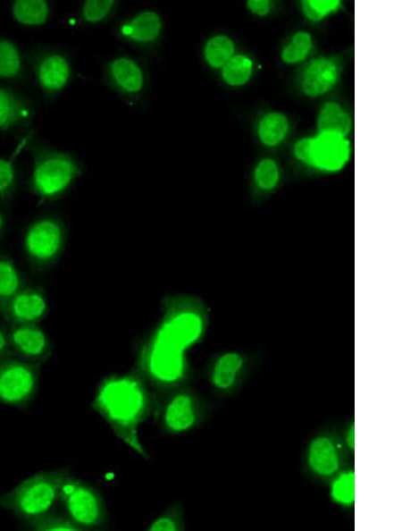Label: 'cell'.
<instances>
[{
    "mask_svg": "<svg viewBox=\"0 0 402 531\" xmlns=\"http://www.w3.org/2000/svg\"><path fill=\"white\" fill-rule=\"evenodd\" d=\"M155 402L147 381L137 368L105 377L96 390L91 408L121 441L148 459L139 437V426L154 410Z\"/></svg>",
    "mask_w": 402,
    "mask_h": 531,
    "instance_id": "1",
    "label": "cell"
},
{
    "mask_svg": "<svg viewBox=\"0 0 402 531\" xmlns=\"http://www.w3.org/2000/svg\"><path fill=\"white\" fill-rule=\"evenodd\" d=\"M24 147L31 162L26 188L41 202L61 198L81 173L71 155L49 147L35 135L28 136Z\"/></svg>",
    "mask_w": 402,
    "mask_h": 531,
    "instance_id": "2",
    "label": "cell"
},
{
    "mask_svg": "<svg viewBox=\"0 0 402 531\" xmlns=\"http://www.w3.org/2000/svg\"><path fill=\"white\" fill-rule=\"evenodd\" d=\"M67 468L35 473L0 495V509L11 512L23 523L54 510L62 486L71 475Z\"/></svg>",
    "mask_w": 402,
    "mask_h": 531,
    "instance_id": "3",
    "label": "cell"
},
{
    "mask_svg": "<svg viewBox=\"0 0 402 531\" xmlns=\"http://www.w3.org/2000/svg\"><path fill=\"white\" fill-rule=\"evenodd\" d=\"M184 350L155 332L144 346L138 369L159 392L186 384L188 365Z\"/></svg>",
    "mask_w": 402,
    "mask_h": 531,
    "instance_id": "4",
    "label": "cell"
},
{
    "mask_svg": "<svg viewBox=\"0 0 402 531\" xmlns=\"http://www.w3.org/2000/svg\"><path fill=\"white\" fill-rule=\"evenodd\" d=\"M205 305L194 297H172L164 303L157 332L185 350L197 343L207 324Z\"/></svg>",
    "mask_w": 402,
    "mask_h": 531,
    "instance_id": "5",
    "label": "cell"
},
{
    "mask_svg": "<svg viewBox=\"0 0 402 531\" xmlns=\"http://www.w3.org/2000/svg\"><path fill=\"white\" fill-rule=\"evenodd\" d=\"M67 240L64 223L58 216L44 215L26 227L22 245L25 257L35 271H44L61 257Z\"/></svg>",
    "mask_w": 402,
    "mask_h": 531,
    "instance_id": "6",
    "label": "cell"
},
{
    "mask_svg": "<svg viewBox=\"0 0 402 531\" xmlns=\"http://www.w3.org/2000/svg\"><path fill=\"white\" fill-rule=\"evenodd\" d=\"M155 399L156 420L159 428L166 434L188 433L202 420V401L186 384L160 392Z\"/></svg>",
    "mask_w": 402,
    "mask_h": 531,
    "instance_id": "7",
    "label": "cell"
},
{
    "mask_svg": "<svg viewBox=\"0 0 402 531\" xmlns=\"http://www.w3.org/2000/svg\"><path fill=\"white\" fill-rule=\"evenodd\" d=\"M59 502L63 513L82 530H98L107 524V509L99 491L71 474L62 486Z\"/></svg>",
    "mask_w": 402,
    "mask_h": 531,
    "instance_id": "8",
    "label": "cell"
},
{
    "mask_svg": "<svg viewBox=\"0 0 402 531\" xmlns=\"http://www.w3.org/2000/svg\"><path fill=\"white\" fill-rule=\"evenodd\" d=\"M42 365L15 357L0 361V403L25 409L34 400Z\"/></svg>",
    "mask_w": 402,
    "mask_h": 531,
    "instance_id": "9",
    "label": "cell"
},
{
    "mask_svg": "<svg viewBox=\"0 0 402 531\" xmlns=\"http://www.w3.org/2000/svg\"><path fill=\"white\" fill-rule=\"evenodd\" d=\"M25 59L45 98L56 97L69 83L71 65L63 53L48 47L34 46L28 51Z\"/></svg>",
    "mask_w": 402,
    "mask_h": 531,
    "instance_id": "10",
    "label": "cell"
},
{
    "mask_svg": "<svg viewBox=\"0 0 402 531\" xmlns=\"http://www.w3.org/2000/svg\"><path fill=\"white\" fill-rule=\"evenodd\" d=\"M49 311L46 291L39 286L25 284L0 311L7 325L40 324Z\"/></svg>",
    "mask_w": 402,
    "mask_h": 531,
    "instance_id": "11",
    "label": "cell"
},
{
    "mask_svg": "<svg viewBox=\"0 0 402 531\" xmlns=\"http://www.w3.org/2000/svg\"><path fill=\"white\" fill-rule=\"evenodd\" d=\"M13 357L43 365L53 353V343L39 324L8 325Z\"/></svg>",
    "mask_w": 402,
    "mask_h": 531,
    "instance_id": "12",
    "label": "cell"
},
{
    "mask_svg": "<svg viewBox=\"0 0 402 531\" xmlns=\"http://www.w3.org/2000/svg\"><path fill=\"white\" fill-rule=\"evenodd\" d=\"M34 115V105L27 97L10 87L0 85V132L24 129Z\"/></svg>",
    "mask_w": 402,
    "mask_h": 531,
    "instance_id": "13",
    "label": "cell"
},
{
    "mask_svg": "<svg viewBox=\"0 0 402 531\" xmlns=\"http://www.w3.org/2000/svg\"><path fill=\"white\" fill-rule=\"evenodd\" d=\"M348 156L349 142L344 137L321 132L314 139V167L327 172H336L344 166Z\"/></svg>",
    "mask_w": 402,
    "mask_h": 531,
    "instance_id": "14",
    "label": "cell"
},
{
    "mask_svg": "<svg viewBox=\"0 0 402 531\" xmlns=\"http://www.w3.org/2000/svg\"><path fill=\"white\" fill-rule=\"evenodd\" d=\"M246 365L243 354L225 351L217 356L210 368L212 385L222 392L231 390L238 383Z\"/></svg>",
    "mask_w": 402,
    "mask_h": 531,
    "instance_id": "15",
    "label": "cell"
},
{
    "mask_svg": "<svg viewBox=\"0 0 402 531\" xmlns=\"http://www.w3.org/2000/svg\"><path fill=\"white\" fill-rule=\"evenodd\" d=\"M338 76L339 68L333 60L325 57L316 58L304 72L302 88L307 96L322 95L335 84Z\"/></svg>",
    "mask_w": 402,
    "mask_h": 531,
    "instance_id": "16",
    "label": "cell"
},
{
    "mask_svg": "<svg viewBox=\"0 0 402 531\" xmlns=\"http://www.w3.org/2000/svg\"><path fill=\"white\" fill-rule=\"evenodd\" d=\"M0 80L10 83L27 80L25 56L16 43L4 36H0Z\"/></svg>",
    "mask_w": 402,
    "mask_h": 531,
    "instance_id": "17",
    "label": "cell"
},
{
    "mask_svg": "<svg viewBox=\"0 0 402 531\" xmlns=\"http://www.w3.org/2000/svg\"><path fill=\"white\" fill-rule=\"evenodd\" d=\"M111 79L122 91L137 93L144 84L143 72L138 64L133 60L120 57L109 64Z\"/></svg>",
    "mask_w": 402,
    "mask_h": 531,
    "instance_id": "18",
    "label": "cell"
},
{
    "mask_svg": "<svg viewBox=\"0 0 402 531\" xmlns=\"http://www.w3.org/2000/svg\"><path fill=\"white\" fill-rule=\"evenodd\" d=\"M162 29L157 13L146 11L136 15L129 23L121 27V33L138 43H149L155 40Z\"/></svg>",
    "mask_w": 402,
    "mask_h": 531,
    "instance_id": "19",
    "label": "cell"
},
{
    "mask_svg": "<svg viewBox=\"0 0 402 531\" xmlns=\"http://www.w3.org/2000/svg\"><path fill=\"white\" fill-rule=\"evenodd\" d=\"M10 11L13 19L25 27L44 25L50 16V5L45 0H15Z\"/></svg>",
    "mask_w": 402,
    "mask_h": 531,
    "instance_id": "20",
    "label": "cell"
},
{
    "mask_svg": "<svg viewBox=\"0 0 402 531\" xmlns=\"http://www.w3.org/2000/svg\"><path fill=\"white\" fill-rule=\"evenodd\" d=\"M309 464L314 471L330 476L339 468V458L332 442L326 437L315 439L309 449Z\"/></svg>",
    "mask_w": 402,
    "mask_h": 531,
    "instance_id": "21",
    "label": "cell"
},
{
    "mask_svg": "<svg viewBox=\"0 0 402 531\" xmlns=\"http://www.w3.org/2000/svg\"><path fill=\"white\" fill-rule=\"evenodd\" d=\"M25 284L23 274L13 258L7 255L0 254V311Z\"/></svg>",
    "mask_w": 402,
    "mask_h": 531,
    "instance_id": "22",
    "label": "cell"
},
{
    "mask_svg": "<svg viewBox=\"0 0 402 531\" xmlns=\"http://www.w3.org/2000/svg\"><path fill=\"white\" fill-rule=\"evenodd\" d=\"M318 128L321 132L346 136L351 128L348 115L336 103L325 104L318 116Z\"/></svg>",
    "mask_w": 402,
    "mask_h": 531,
    "instance_id": "23",
    "label": "cell"
},
{
    "mask_svg": "<svg viewBox=\"0 0 402 531\" xmlns=\"http://www.w3.org/2000/svg\"><path fill=\"white\" fill-rule=\"evenodd\" d=\"M148 531H183L186 529L184 509L173 502L155 517L146 528Z\"/></svg>",
    "mask_w": 402,
    "mask_h": 531,
    "instance_id": "24",
    "label": "cell"
},
{
    "mask_svg": "<svg viewBox=\"0 0 402 531\" xmlns=\"http://www.w3.org/2000/svg\"><path fill=\"white\" fill-rule=\"evenodd\" d=\"M288 128V121L284 115L279 113H270L260 121L258 135L264 144L275 146L284 138Z\"/></svg>",
    "mask_w": 402,
    "mask_h": 531,
    "instance_id": "25",
    "label": "cell"
},
{
    "mask_svg": "<svg viewBox=\"0 0 402 531\" xmlns=\"http://www.w3.org/2000/svg\"><path fill=\"white\" fill-rule=\"evenodd\" d=\"M23 524L33 531H82L67 515L54 510Z\"/></svg>",
    "mask_w": 402,
    "mask_h": 531,
    "instance_id": "26",
    "label": "cell"
},
{
    "mask_svg": "<svg viewBox=\"0 0 402 531\" xmlns=\"http://www.w3.org/2000/svg\"><path fill=\"white\" fill-rule=\"evenodd\" d=\"M234 45L231 39L224 35L211 38L205 46V58L214 68H221L232 57Z\"/></svg>",
    "mask_w": 402,
    "mask_h": 531,
    "instance_id": "27",
    "label": "cell"
},
{
    "mask_svg": "<svg viewBox=\"0 0 402 531\" xmlns=\"http://www.w3.org/2000/svg\"><path fill=\"white\" fill-rule=\"evenodd\" d=\"M16 156L0 157V202L9 203L17 190L18 169L15 162Z\"/></svg>",
    "mask_w": 402,
    "mask_h": 531,
    "instance_id": "28",
    "label": "cell"
},
{
    "mask_svg": "<svg viewBox=\"0 0 402 531\" xmlns=\"http://www.w3.org/2000/svg\"><path fill=\"white\" fill-rule=\"evenodd\" d=\"M252 72V61L246 55L232 56L222 67L223 80L230 85L239 86L248 80Z\"/></svg>",
    "mask_w": 402,
    "mask_h": 531,
    "instance_id": "29",
    "label": "cell"
},
{
    "mask_svg": "<svg viewBox=\"0 0 402 531\" xmlns=\"http://www.w3.org/2000/svg\"><path fill=\"white\" fill-rule=\"evenodd\" d=\"M280 170L274 160L265 158L255 166L253 180L255 188L263 192L274 190L280 181Z\"/></svg>",
    "mask_w": 402,
    "mask_h": 531,
    "instance_id": "30",
    "label": "cell"
},
{
    "mask_svg": "<svg viewBox=\"0 0 402 531\" xmlns=\"http://www.w3.org/2000/svg\"><path fill=\"white\" fill-rule=\"evenodd\" d=\"M312 46L311 36L305 31L296 33L291 41L284 47L281 57L286 63H297L303 60Z\"/></svg>",
    "mask_w": 402,
    "mask_h": 531,
    "instance_id": "31",
    "label": "cell"
},
{
    "mask_svg": "<svg viewBox=\"0 0 402 531\" xmlns=\"http://www.w3.org/2000/svg\"><path fill=\"white\" fill-rule=\"evenodd\" d=\"M331 496L337 502L349 505L355 500V474L340 475L331 485Z\"/></svg>",
    "mask_w": 402,
    "mask_h": 531,
    "instance_id": "32",
    "label": "cell"
},
{
    "mask_svg": "<svg viewBox=\"0 0 402 531\" xmlns=\"http://www.w3.org/2000/svg\"><path fill=\"white\" fill-rule=\"evenodd\" d=\"M113 4V1H85L81 6V16L88 23L100 22L109 14Z\"/></svg>",
    "mask_w": 402,
    "mask_h": 531,
    "instance_id": "33",
    "label": "cell"
},
{
    "mask_svg": "<svg viewBox=\"0 0 402 531\" xmlns=\"http://www.w3.org/2000/svg\"><path fill=\"white\" fill-rule=\"evenodd\" d=\"M303 10L306 17L313 21H319L328 13L335 11L339 1H319V0H309L303 1Z\"/></svg>",
    "mask_w": 402,
    "mask_h": 531,
    "instance_id": "34",
    "label": "cell"
},
{
    "mask_svg": "<svg viewBox=\"0 0 402 531\" xmlns=\"http://www.w3.org/2000/svg\"><path fill=\"white\" fill-rule=\"evenodd\" d=\"M313 144L314 139L311 138H305L298 140L294 147V154L306 164L314 167Z\"/></svg>",
    "mask_w": 402,
    "mask_h": 531,
    "instance_id": "35",
    "label": "cell"
},
{
    "mask_svg": "<svg viewBox=\"0 0 402 531\" xmlns=\"http://www.w3.org/2000/svg\"><path fill=\"white\" fill-rule=\"evenodd\" d=\"M13 357L8 333V325L0 324V361Z\"/></svg>",
    "mask_w": 402,
    "mask_h": 531,
    "instance_id": "36",
    "label": "cell"
},
{
    "mask_svg": "<svg viewBox=\"0 0 402 531\" xmlns=\"http://www.w3.org/2000/svg\"><path fill=\"white\" fill-rule=\"evenodd\" d=\"M248 8L257 15H265L269 12V1L250 0L247 1Z\"/></svg>",
    "mask_w": 402,
    "mask_h": 531,
    "instance_id": "37",
    "label": "cell"
},
{
    "mask_svg": "<svg viewBox=\"0 0 402 531\" xmlns=\"http://www.w3.org/2000/svg\"><path fill=\"white\" fill-rule=\"evenodd\" d=\"M347 442L350 448L354 449L355 447V428L354 425L349 428L347 435Z\"/></svg>",
    "mask_w": 402,
    "mask_h": 531,
    "instance_id": "38",
    "label": "cell"
},
{
    "mask_svg": "<svg viewBox=\"0 0 402 531\" xmlns=\"http://www.w3.org/2000/svg\"><path fill=\"white\" fill-rule=\"evenodd\" d=\"M5 229V218L4 215L0 209V239L3 237Z\"/></svg>",
    "mask_w": 402,
    "mask_h": 531,
    "instance_id": "39",
    "label": "cell"
}]
</instances>
